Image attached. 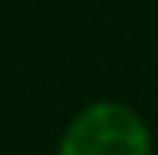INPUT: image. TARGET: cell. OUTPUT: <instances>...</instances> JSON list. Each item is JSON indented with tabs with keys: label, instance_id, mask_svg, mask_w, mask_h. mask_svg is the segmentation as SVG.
Here are the masks:
<instances>
[{
	"label": "cell",
	"instance_id": "obj_1",
	"mask_svg": "<svg viewBox=\"0 0 158 155\" xmlns=\"http://www.w3.org/2000/svg\"><path fill=\"white\" fill-rule=\"evenodd\" d=\"M55 155H155V139L129 103L90 100L64 126Z\"/></svg>",
	"mask_w": 158,
	"mask_h": 155
}]
</instances>
